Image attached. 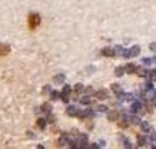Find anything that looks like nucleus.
Returning <instances> with one entry per match:
<instances>
[{"label": "nucleus", "instance_id": "obj_1", "mask_svg": "<svg viewBox=\"0 0 156 149\" xmlns=\"http://www.w3.org/2000/svg\"><path fill=\"white\" fill-rule=\"evenodd\" d=\"M27 23H29V27H30L32 30H34L39 24H40V16H39L37 13H32V15H29Z\"/></svg>", "mask_w": 156, "mask_h": 149}, {"label": "nucleus", "instance_id": "obj_2", "mask_svg": "<svg viewBox=\"0 0 156 149\" xmlns=\"http://www.w3.org/2000/svg\"><path fill=\"white\" fill-rule=\"evenodd\" d=\"M139 53H140V46H133V47H130V49H128V55H129V57H135V56H139Z\"/></svg>", "mask_w": 156, "mask_h": 149}, {"label": "nucleus", "instance_id": "obj_3", "mask_svg": "<svg viewBox=\"0 0 156 149\" xmlns=\"http://www.w3.org/2000/svg\"><path fill=\"white\" fill-rule=\"evenodd\" d=\"M95 96H96L97 99H100V100H105V99L109 98V92H107L106 89H100V90H97V92L95 93Z\"/></svg>", "mask_w": 156, "mask_h": 149}, {"label": "nucleus", "instance_id": "obj_4", "mask_svg": "<svg viewBox=\"0 0 156 149\" xmlns=\"http://www.w3.org/2000/svg\"><path fill=\"white\" fill-rule=\"evenodd\" d=\"M107 121H110V122L119 121V112L118 110H110L109 113H107Z\"/></svg>", "mask_w": 156, "mask_h": 149}, {"label": "nucleus", "instance_id": "obj_5", "mask_svg": "<svg viewBox=\"0 0 156 149\" xmlns=\"http://www.w3.org/2000/svg\"><path fill=\"white\" fill-rule=\"evenodd\" d=\"M140 109H143L140 102H132V105H130V112L132 113H138Z\"/></svg>", "mask_w": 156, "mask_h": 149}, {"label": "nucleus", "instance_id": "obj_6", "mask_svg": "<svg viewBox=\"0 0 156 149\" xmlns=\"http://www.w3.org/2000/svg\"><path fill=\"white\" fill-rule=\"evenodd\" d=\"M10 53V46L5 45V43H0V56H6Z\"/></svg>", "mask_w": 156, "mask_h": 149}, {"label": "nucleus", "instance_id": "obj_7", "mask_svg": "<svg viewBox=\"0 0 156 149\" xmlns=\"http://www.w3.org/2000/svg\"><path fill=\"white\" fill-rule=\"evenodd\" d=\"M66 113L69 116H77V113H79V109H77L76 106H69L67 110H66Z\"/></svg>", "mask_w": 156, "mask_h": 149}, {"label": "nucleus", "instance_id": "obj_8", "mask_svg": "<svg viewBox=\"0 0 156 149\" xmlns=\"http://www.w3.org/2000/svg\"><path fill=\"white\" fill-rule=\"evenodd\" d=\"M135 73L138 74V76H140V78H146V76H147V70H146L143 66H140V67H136Z\"/></svg>", "mask_w": 156, "mask_h": 149}, {"label": "nucleus", "instance_id": "obj_9", "mask_svg": "<svg viewBox=\"0 0 156 149\" xmlns=\"http://www.w3.org/2000/svg\"><path fill=\"white\" fill-rule=\"evenodd\" d=\"M102 55H103V56H109V57H113V56H116L115 50H113V49H110V47H105V49L102 50Z\"/></svg>", "mask_w": 156, "mask_h": 149}, {"label": "nucleus", "instance_id": "obj_10", "mask_svg": "<svg viewBox=\"0 0 156 149\" xmlns=\"http://www.w3.org/2000/svg\"><path fill=\"white\" fill-rule=\"evenodd\" d=\"M140 129H142V132H145V133H150V132H152V126H150L149 123H146V122L140 123Z\"/></svg>", "mask_w": 156, "mask_h": 149}, {"label": "nucleus", "instance_id": "obj_11", "mask_svg": "<svg viewBox=\"0 0 156 149\" xmlns=\"http://www.w3.org/2000/svg\"><path fill=\"white\" fill-rule=\"evenodd\" d=\"M125 74V67H122V66H118L115 69V76H118V78H120V76H123Z\"/></svg>", "mask_w": 156, "mask_h": 149}, {"label": "nucleus", "instance_id": "obj_12", "mask_svg": "<svg viewBox=\"0 0 156 149\" xmlns=\"http://www.w3.org/2000/svg\"><path fill=\"white\" fill-rule=\"evenodd\" d=\"M112 90H113L116 95H119V93H122V92H123L119 83H113V85H112Z\"/></svg>", "mask_w": 156, "mask_h": 149}, {"label": "nucleus", "instance_id": "obj_13", "mask_svg": "<svg viewBox=\"0 0 156 149\" xmlns=\"http://www.w3.org/2000/svg\"><path fill=\"white\" fill-rule=\"evenodd\" d=\"M135 70H136V66L133 65V63H129L126 67H125V72H128L129 74H132V73H135Z\"/></svg>", "mask_w": 156, "mask_h": 149}, {"label": "nucleus", "instance_id": "obj_14", "mask_svg": "<svg viewBox=\"0 0 156 149\" xmlns=\"http://www.w3.org/2000/svg\"><path fill=\"white\" fill-rule=\"evenodd\" d=\"M36 123H37V126L40 128V129H45V128H46V123H47V122H46V119L40 118V119H37V122H36Z\"/></svg>", "mask_w": 156, "mask_h": 149}, {"label": "nucleus", "instance_id": "obj_15", "mask_svg": "<svg viewBox=\"0 0 156 149\" xmlns=\"http://www.w3.org/2000/svg\"><path fill=\"white\" fill-rule=\"evenodd\" d=\"M129 122H132L133 125H139V123H140V118L136 116V115H132V116L129 118Z\"/></svg>", "mask_w": 156, "mask_h": 149}, {"label": "nucleus", "instance_id": "obj_16", "mask_svg": "<svg viewBox=\"0 0 156 149\" xmlns=\"http://www.w3.org/2000/svg\"><path fill=\"white\" fill-rule=\"evenodd\" d=\"M119 126L123 128V129H126V128L129 126V119H128V118H123V119L119 122Z\"/></svg>", "mask_w": 156, "mask_h": 149}, {"label": "nucleus", "instance_id": "obj_17", "mask_svg": "<svg viewBox=\"0 0 156 149\" xmlns=\"http://www.w3.org/2000/svg\"><path fill=\"white\" fill-rule=\"evenodd\" d=\"M74 90H76L77 93H82V92L85 90V86H83L82 83H77V85H74Z\"/></svg>", "mask_w": 156, "mask_h": 149}, {"label": "nucleus", "instance_id": "obj_18", "mask_svg": "<svg viewBox=\"0 0 156 149\" xmlns=\"http://www.w3.org/2000/svg\"><path fill=\"white\" fill-rule=\"evenodd\" d=\"M50 109H52L50 103H43V105H42V110H43V112H46V113H49Z\"/></svg>", "mask_w": 156, "mask_h": 149}, {"label": "nucleus", "instance_id": "obj_19", "mask_svg": "<svg viewBox=\"0 0 156 149\" xmlns=\"http://www.w3.org/2000/svg\"><path fill=\"white\" fill-rule=\"evenodd\" d=\"M70 92H72V88L66 85V86L63 88V90H62V95H66V96H69V95H70Z\"/></svg>", "mask_w": 156, "mask_h": 149}, {"label": "nucleus", "instance_id": "obj_20", "mask_svg": "<svg viewBox=\"0 0 156 149\" xmlns=\"http://www.w3.org/2000/svg\"><path fill=\"white\" fill-rule=\"evenodd\" d=\"M65 80V74H57V76H55V82L56 83H62Z\"/></svg>", "mask_w": 156, "mask_h": 149}, {"label": "nucleus", "instance_id": "obj_21", "mask_svg": "<svg viewBox=\"0 0 156 149\" xmlns=\"http://www.w3.org/2000/svg\"><path fill=\"white\" fill-rule=\"evenodd\" d=\"M90 102H92V99H90L89 96H85V98L80 99V103H82V105H89Z\"/></svg>", "mask_w": 156, "mask_h": 149}, {"label": "nucleus", "instance_id": "obj_22", "mask_svg": "<svg viewBox=\"0 0 156 149\" xmlns=\"http://www.w3.org/2000/svg\"><path fill=\"white\" fill-rule=\"evenodd\" d=\"M145 143H146V139L139 135V136H138V145H139V146H145Z\"/></svg>", "mask_w": 156, "mask_h": 149}, {"label": "nucleus", "instance_id": "obj_23", "mask_svg": "<svg viewBox=\"0 0 156 149\" xmlns=\"http://www.w3.org/2000/svg\"><path fill=\"white\" fill-rule=\"evenodd\" d=\"M59 96H60V93H59V92H56V90H52V92H50V98H52L53 100H55V99H57Z\"/></svg>", "mask_w": 156, "mask_h": 149}, {"label": "nucleus", "instance_id": "obj_24", "mask_svg": "<svg viewBox=\"0 0 156 149\" xmlns=\"http://www.w3.org/2000/svg\"><path fill=\"white\" fill-rule=\"evenodd\" d=\"M150 80L152 82H156V70H152L150 72Z\"/></svg>", "mask_w": 156, "mask_h": 149}, {"label": "nucleus", "instance_id": "obj_25", "mask_svg": "<svg viewBox=\"0 0 156 149\" xmlns=\"http://www.w3.org/2000/svg\"><path fill=\"white\" fill-rule=\"evenodd\" d=\"M142 63H145V65H150V63H152V59H150V57H143V59H142Z\"/></svg>", "mask_w": 156, "mask_h": 149}, {"label": "nucleus", "instance_id": "obj_26", "mask_svg": "<svg viewBox=\"0 0 156 149\" xmlns=\"http://www.w3.org/2000/svg\"><path fill=\"white\" fill-rule=\"evenodd\" d=\"M46 122H55V116L53 115H50V112H49V116H47V119H46Z\"/></svg>", "mask_w": 156, "mask_h": 149}, {"label": "nucleus", "instance_id": "obj_27", "mask_svg": "<svg viewBox=\"0 0 156 149\" xmlns=\"http://www.w3.org/2000/svg\"><path fill=\"white\" fill-rule=\"evenodd\" d=\"M149 49H150L152 52H156V43H150V45H149Z\"/></svg>", "mask_w": 156, "mask_h": 149}, {"label": "nucleus", "instance_id": "obj_28", "mask_svg": "<svg viewBox=\"0 0 156 149\" xmlns=\"http://www.w3.org/2000/svg\"><path fill=\"white\" fill-rule=\"evenodd\" d=\"M97 109H99L100 112H105V110H106L107 107H106V106H103V105H100V106H97Z\"/></svg>", "mask_w": 156, "mask_h": 149}, {"label": "nucleus", "instance_id": "obj_29", "mask_svg": "<svg viewBox=\"0 0 156 149\" xmlns=\"http://www.w3.org/2000/svg\"><path fill=\"white\" fill-rule=\"evenodd\" d=\"M152 88H153V86H152V82H147V83H146V89H152Z\"/></svg>", "mask_w": 156, "mask_h": 149}, {"label": "nucleus", "instance_id": "obj_30", "mask_svg": "<svg viewBox=\"0 0 156 149\" xmlns=\"http://www.w3.org/2000/svg\"><path fill=\"white\" fill-rule=\"evenodd\" d=\"M152 140H153V142H156V133H155V135L152 136Z\"/></svg>", "mask_w": 156, "mask_h": 149}]
</instances>
